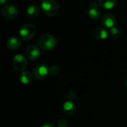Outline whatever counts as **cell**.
Listing matches in <instances>:
<instances>
[{"label": "cell", "mask_w": 127, "mask_h": 127, "mask_svg": "<svg viewBox=\"0 0 127 127\" xmlns=\"http://www.w3.org/2000/svg\"><path fill=\"white\" fill-rule=\"evenodd\" d=\"M38 43L39 48L42 50L51 51L55 48L57 45V39L53 35L45 33L39 38Z\"/></svg>", "instance_id": "obj_1"}, {"label": "cell", "mask_w": 127, "mask_h": 127, "mask_svg": "<svg viewBox=\"0 0 127 127\" xmlns=\"http://www.w3.org/2000/svg\"><path fill=\"white\" fill-rule=\"evenodd\" d=\"M6 45L10 50H16L22 45V41L20 39L16 36H10L6 42Z\"/></svg>", "instance_id": "obj_11"}, {"label": "cell", "mask_w": 127, "mask_h": 127, "mask_svg": "<svg viewBox=\"0 0 127 127\" xmlns=\"http://www.w3.org/2000/svg\"><path fill=\"white\" fill-rule=\"evenodd\" d=\"M20 37L25 41L30 40L34 37L36 33V28L31 23H27L23 25L19 31Z\"/></svg>", "instance_id": "obj_2"}, {"label": "cell", "mask_w": 127, "mask_h": 127, "mask_svg": "<svg viewBox=\"0 0 127 127\" xmlns=\"http://www.w3.org/2000/svg\"><path fill=\"white\" fill-rule=\"evenodd\" d=\"M41 127H54V125H53L51 123H45V124H43Z\"/></svg>", "instance_id": "obj_20"}, {"label": "cell", "mask_w": 127, "mask_h": 127, "mask_svg": "<svg viewBox=\"0 0 127 127\" xmlns=\"http://www.w3.org/2000/svg\"><path fill=\"white\" fill-rule=\"evenodd\" d=\"M116 22V18L115 16L113 13H108L103 15V16L101 19V23L103 26L105 28H109L111 29L112 28L115 27V24Z\"/></svg>", "instance_id": "obj_8"}, {"label": "cell", "mask_w": 127, "mask_h": 127, "mask_svg": "<svg viewBox=\"0 0 127 127\" xmlns=\"http://www.w3.org/2000/svg\"><path fill=\"white\" fill-rule=\"evenodd\" d=\"M125 86H126V88H127V80H126V83H125Z\"/></svg>", "instance_id": "obj_21"}, {"label": "cell", "mask_w": 127, "mask_h": 127, "mask_svg": "<svg viewBox=\"0 0 127 127\" xmlns=\"http://www.w3.org/2000/svg\"><path fill=\"white\" fill-rule=\"evenodd\" d=\"M41 55L40 49L36 45H30L26 48L27 58L31 61H35L39 58Z\"/></svg>", "instance_id": "obj_7"}, {"label": "cell", "mask_w": 127, "mask_h": 127, "mask_svg": "<svg viewBox=\"0 0 127 127\" xmlns=\"http://www.w3.org/2000/svg\"><path fill=\"white\" fill-rule=\"evenodd\" d=\"M109 34L113 38H118L121 36V30L117 27H113L109 29Z\"/></svg>", "instance_id": "obj_16"}, {"label": "cell", "mask_w": 127, "mask_h": 127, "mask_svg": "<svg viewBox=\"0 0 127 127\" xmlns=\"http://www.w3.org/2000/svg\"><path fill=\"white\" fill-rule=\"evenodd\" d=\"M109 33L106 28L103 27H97L95 28L93 31V36L95 38L99 40H103L106 39L108 37Z\"/></svg>", "instance_id": "obj_10"}, {"label": "cell", "mask_w": 127, "mask_h": 127, "mask_svg": "<svg viewBox=\"0 0 127 127\" xmlns=\"http://www.w3.org/2000/svg\"><path fill=\"white\" fill-rule=\"evenodd\" d=\"M49 73L51 75H57L60 73V68L57 65H53L49 68Z\"/></svg>", "instance_id": "obj_17"}, {"label": "cell", "mask_w": 127, "mask_h": 127, "mask_svg": "<svg viewBox=\"0 0 127 127\" xmlns=\"http://www.w3.org/2000/svg\"><path fill=\"white\" fill-rule=\"evenodd\" d=\"M98 7H99V4H97V2H96L95 1H92L89 3L88 15L91 19L95 20L99 18L100 12Z\"/></svg>", "instance_id": "obj_9"}, {"label": "cell", "mask_w": 127, "mask_h": 127, "mask_svg": "<svg viewBox=\"0 0 127 127\" xmlns=\"http://www.w3.org/2000/svg\"><path fill=\"white\" fill-rule=\"evenodd\" d=\"M19 13V10L14 4H7L1 8V14L6 19L13 20L16 18Z\"/></svg>", "instance_id": "obj_4"}, {"label": "cell", "mask_w": 127, "mask_h": 127, "mask_svg": "<svg viewBox=\"0 0 127 127\" xmlns=\"http://www.w3.org/2000/svg\"><path fill=\"white\" fill-rule=\"evenodd\" d=\"M4 2H6V1H0V3H1V4H3Z\"/></svg>", "instance_id": "obj_22"}, {"label": "cell", "mask_w": 127, "mask_h": 127, "mask_svg": "<svg viewBox=\"0 0 127 127\" xmlns=\"http://www.w3.org/2000/svg\"><path fill=\"white\" fill-rule=\"evenodd\" d=\"M19 80L24 85H28L32 81V74L28 71H24L19 74Z\"/></svg>", "instance_id": "obj_14"}, {"label": "cell", "mask_w": 127, "mask_h": 127, "mask_svg": "<svg viewBox=\"0 0 127 127\" xmlns=\"http://www.w3.org/2000/svg\"><path fill=\"white\" fill-rule=\"evenodd\" d=\"M98 4L100 7H101L102 8L105 10H111L115 7L116 4V1L115 0H100Z\"/></svg>", "instance_id": "obj_15"}, {"label": "cell", "mask_w": 127, "mask_h": 127, "mask_svg": "<svg viewBox=\"0 0 127 127\" xmlns=\"http://www.w3.org/2000/svg\"><path fill=\"white\" fill-rule=\"evenodd\" d=\"M27 58L22 54H18L15 55L12 61V65L14 69L21 72L25 71V68L27 67Z\"/></svg>", "instance_id": "obj_5"}, {"label": "cell", "mask_w": 127, "mask_h": 127, "mask_svg": "<svg viewBox=\"0 0 127 127\" xmlns=\"http://www.w3.org/2000/svg\"><path fill=\"white\" fill-rule=\"evenodd\" d=\"M63 110L64 113L67 115H73L77 110L76 105L70 100H68L63 103Z\"/></svg>", "instance_id": "obj_12"}, {"label": "cell", "mask_w": 127, "mask_h": 127, "mask_svg": "<svg viewBox=\"0 0 127 127\" xmlns=\"http://www.w3.org/2000/svg\"><path fill=\"white\" fill-rule=\"evenodd\" d=\"M68 124L67 121L64 119H61L58 122V127H68Z\"/></svg>", "instance_id": "obj_19"}, {"label": "cell", "mask_w": 127, "mask_h": 127, "mask_svg": "<svg viewBox=\"0 0 127 127\" xmlns=\"http://www.w3.org/2000/svg\"><path fill=\"white\" fill-rule=\"evenodd\" d=\"M42 11L48 16H55L59 10L57 3L54 0H45L41 3Z\"/></svg>", "instance_id": "obj_3"}, {"label": "cell", "mask_w": 127, "mask_h": 127, "mask_svg": "<svg viewBox=\"0 0 127 127\" xmlns=\"http://www.w3.org/2000/svg\"><path fill=\"white\" fill-rule=\"evenodd\" d=\"M40 13V8L37 4H31L27 8V15L31 18H36Z\"/></svg>", "instance_id": "obj_13"}, {"label": "cell", "mask_w": 127, "mask_h": 127, "mask_svg": "<svg viewBox=\"0 0 127 127\" xmlns=\"http://www.w3.org/2000/svg\"><path fill=\"white\" fill-rule=\"evenodd\" d=\"M33 77L39 80L45 79L49 73V67L45 64H39L36 65L33 69Z\"/></svg>", "instance_id": "obj_6"}, {"label": "cell", "mask_w": 127, "mask_h": 127, "mask_svg": "<svg viewBox=\"0 0 127 127\" xmlns=\"http://www.w3.org/2000/svg\"><path fill=\"white\" fill-rule=\"evenodd\" d=\"M67 97L68 99V100L70 101H73L76 99L77 97V94L75 93V92L74 91H70L68 92V93L67 94Z\"/></svg>", "instance_id": "obj_18"}]
</instances>
